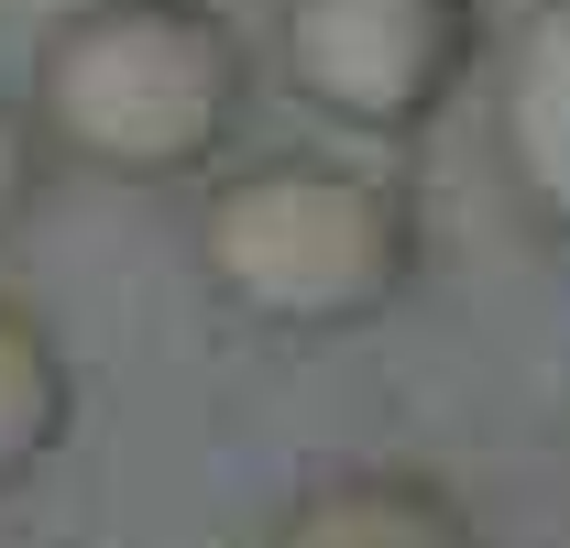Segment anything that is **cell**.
I'll return each mask as SVG.
<instances>
[{
  "label": "cell",
  "mask_w": 570,
  "mask_h": 548,
  "mask_svg": "<svg viewBox=\"0 0 570 548\" xmlns=\"http://www.w3.org/2000/svg\"><path fill=\"white\" fill-rule=\"evenodd\" d=\"M198 274L253 330L330 341V330H362L406 296L417 208H406L395 176H362V165H330V154H275V165L209 176Z\"/></svg>",
  "instance_id": "obj_2"
},
{
  "label": "cell",
  "mask_w": 570,
  "mask_h": 548,
  "mask_svg": "<svg viewBox=\"0 0 570 548\" xmlns=\"http://www.w3.org/2000/svg\"><path fill=\"white\" fill-rule=\"evenodd\" d=\"M264 548H483V527L428 472H330L275 516Z\"/></svg>",
  "instance_id": "obj_5"
},
{
  "label": "cell",
  "mask_w": 570,
  "mask_h": 548,
  "mask_svg": "<svg viewBox=\"0 0 570 548\" xmlns=\"http://www.w3.org/2000/svg\"><path fill=\"white\" fill-rule=\"evenodd\" d=\"M33 187H45V133H33V110H22V99H0V242L22 231Z\"/></svg>",
  "instance_id": "obj_7"
},
{
  "label": "cell",
  "mask_w": 570,
  "mask_h": 548,
  "mask_svg": "<svg viewBox=\"0 0 570 548\" xmlns=\"http://www.w3.org/2000/svg\"><path fill=\"white\" fill-rule=\"evenodd\" d=\"M242 45L209 0H77L33 45V133L67 165H99L121 187L198 176L242 121Z\"/></svg>",
  "instance_id": "obj_1"
},
{
  "label": "cell",
  "mask_w": 570,
  "mask_h": 548,
  "mask_svg": "<svg viewBox=\"0 0 570 548\" xmlns=\"http://www.w3.org/2000/svg\"><path fill=\"white\" fill-rule=\"evenodd\" d=\"M472 0H285L275 67L307 110H330L362 143H406L439 121V99L472 77Z\"/></svg>",
  "instance_id": "obj_3"
},
{
  "label": "cell",
  "mask_w": 570,
  "mask_h": 548,
  "mask_svg": "<svg viewBox=\"0 0 570 548\" xmlns=\"http://www.w3.org/2000/svg\"><path fill=\"white\" fill-rule=\"evenodd\" d=\"M67 417H77V384H67L56 330L0 296V493L33 482L56 450H67Z\"/></svg>",
  "instance_id": "obj_6"
},
{
  "label": "cell",
  "mask_w": 570,
  "mask_h": 548,
  "mask_svg": "<svg viewBox=\"0 0 570 548\" xmlns=\"http://www.w3.org/2000/svg\"><path fill=\"white\" fill-rule=\"evenodd\" d=\"M494 154L515 176V198L549 231H570V0H538L527 33L504 45L494 88Z\"/></svg>",
  "instance_id": "obj_4"
}]
</instances>
